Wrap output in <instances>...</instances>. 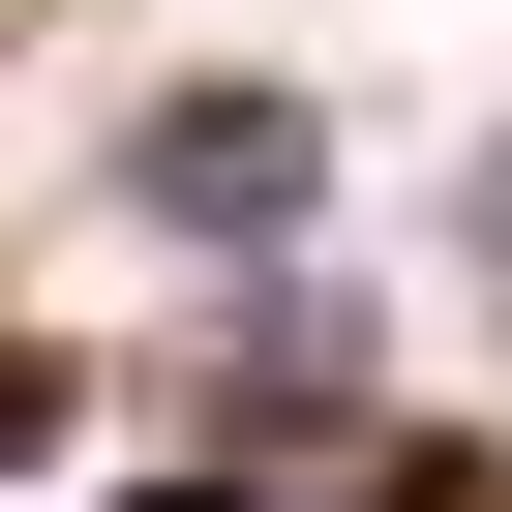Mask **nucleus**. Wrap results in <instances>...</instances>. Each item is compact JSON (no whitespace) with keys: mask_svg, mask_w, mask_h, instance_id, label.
Masks as SVG:
<instances>
[{"mask_svg":"<svg viewBox=\"0 0 512 512\" xmlns=\"http://www.w3.org/2000/svg\"><path fill=\"white\" fill-rule=\"evenodd\" d=\"M302 151H332V121H302V91H181V121H151V151H121V181H151V211H181V241H241V211H302Z\"/></svg>","mask_w":512,"mask_h":512,"instance_id":"obj_1","label":"nucleus"}]
</instances>
